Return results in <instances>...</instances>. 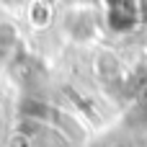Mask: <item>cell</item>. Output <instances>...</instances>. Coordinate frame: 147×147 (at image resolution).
I'll return each instance as SVG.
<instances>
[{
	"instance_id": "obj_4",
	"label": "cell",
	"mask_w": 147,
	"mask_h": 147,
	"mask_svg": "<svg viewBox=\"0 0 147 147\" xmlns=\"http://www.w3.org/2000/svg\"><path fill=\"white\" fill-rule=\"evenodd\" d=\"M96 67H98V72H103V75H114L116 67H119V62H116V57H114L111 52H101L98 59H96Z\"/></svg>"
},
{
	"instance_id": "obj_5",
	"label": "cell",
	"mask_w": 147,
	"mask_h": 147,
	"mask_svg": "<svg viewBox=\"0 0 147 147\" xmlns=\"http://www.w3.org/2000/svg\"><path fill=\"white\" fill-rule=\"evenodd\" d=\"M13 3H26V0H13Z\"/></svg>"
},
{
	"instance_id": "obj_3",
	"label": "cell",
	"mask_w": 147,
	"mask_h": 147,
	"mask_svg": "<svg viewBox=\"0 0 147 147\" xmlns=\"http://www.w3.org/2000/svg\"><path fill=\"white\" fill-rule=\"evenodd\" d=\"M18 49V31L13 23H0V57H8L10 52Z\"/></svg>"
},
{
	"instance_id": "obj_1",
	"label": "cell",
	"mask_w": 147,
	"mask_h": 147,
	"mask_svg": "<svg viewBox=\"0 0 147 147\" xmlns=\"http://www.w3.org/2000/svg\"><path fill=\"white\" fill-rule=\"evenodd\" d=\"M65 31L72 39H88L93 34V16L83 8H72L65 13Z\"/></svg>"
},
{
	"instance_id": "obj_2",
	"label": "cell",
	"mask_w": 147,
	"mask_h": 147,
	"mask_svg": "<svg viewBox=\"0 0 147 147\" xmlns=\"http://www.w3.org/2000/svg\"><path fill=\"white\" fill-rule=\"evenodd\" d=\"M28 21H31L34 28H44L52 21V5L47 0H34L28 5Z\"/></svg>"
}]
</instances>
